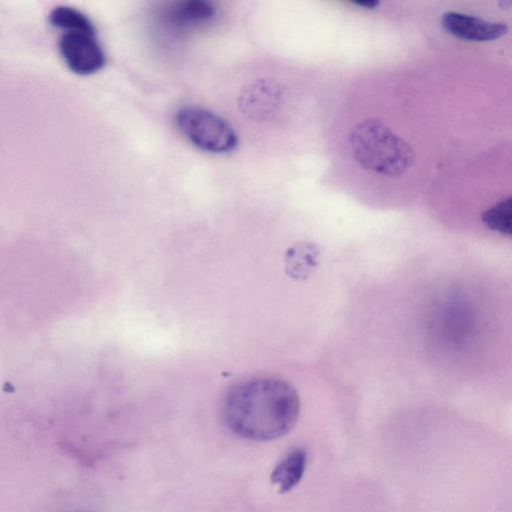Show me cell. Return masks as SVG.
Wrapping results in <instances>:
<instances>
[{
  "mask_svg": "<svg viewBox=\"0 0 512 512\" xmlns=\"http://www.w3.org/2000/svg\"><path fill=\"white\" fill-rule=\"evenodd\" d=\"M299 413L296 389L276 377H256L234 385L221 405L226 427L237 436L253 441L286 435L296 424Z\"/></svg>",
  "mask_w": 512,
  "mask_h": 512,
  "instance_id": "6da1fadb",
  "label": "cell"
},
{
  "mask_svg": "<svg viewBox=\"0 0 512 512\" xmlns=\"http://www.w3.org/2000/svg\"><path fill=\"white\" fill-rule=\"evenodd\" d=\"M175 121L180 132L203 151L224 154L238 145L237 134L229 123L205 108L182 107L177 111Z\"/></svg>",
  "mask_w": 512,
  "mask_h": 512,
  "instance_id": "7a4b0ae2",
  "label": "cell"
},
{
  "mask_svg": "<svg viewBox=\"0 0 512 512\" xmlns=\"http://www.w3.org/2000/svg\"><path fill=\"white\" fill-rule=\"evenodd\" d=\"M59 51L68 68L78 75L95 74L105 65V54L92 33L66 32L59 40Z\"/></svg>",
  "mask_w": 512,
  "mask_h": 512,
  "instance_id": "3957f363",
  "label": "cell"
},
{
  "mask_svg": "<svg viewBox=\"0 0 512 512\" xmlns=\"http://www.w3.org/2000/svg\"><path fill=\"white\" fill-rule=\"evenodd\" d=\"M280 101V87L273 81L261 79L249 84L242 90L238 106L245 117L264 121L274 115Z\"/></svg>",
  "mask_w": 512,
  "mask_h": 512,
  "instance_id": "277c9868",
  "label": "cell"
},
{
  "mask_svg": "<svg viewBox=\"0 0 512 512\" xmlns=\"http://www.w3.org/2000/svg\"><path fill=\"white\" fill-rule=\"evenodd\" d=\"M443 28L456 38L486 42L501 38L508 32V26L503 22H490L471 15L447 12L443 14Z\"/></svg>",
  "mask_w": 512,
  "mask_h": 512,
  "instance_id": "5b68a950",
  "label": "cell"
},
{
  "mask_svg": "<svg viewBox=\"0 0 512 512\" xmlns=\"http://www.w3.org/2000/svg\"><path fill=\"white\" fill-rule=\"evenodd\" d=\"M215 14L216 6L212 0H172L164 9V19L178 28L205 24Z\"/></svg>",
  "mask_w": 512,
  "mask_h": 512,
  "instance_id": "8992f818",
  "label": "cell"
},
{
  "mask_svg": "<svg viewBox=\"0 0 512 512\" xmlns=\"http://www.w3.org/2000/svg\"><path fill=\"white\" fill-rule=\"evenodd\" d=\"M320 249L311 242H299L290 246L284 254L286 274L296 280L308 279L319 265Z\"/></svg>",
  "mask_w": 512,
  "mask_h": 512,
  "instance_id": "52a82bcc",
  "label": "cell"
},
{
  "mask_svg": "<svg viewBox=\"0 0 512 512\" xmlns=\"http://www.w3.org/2000/svg\"><path fill=\"white\" fill-rule=\"evenodd\" d=\"M307 460V450L295 448L276 464L271 474V482L278 486L280 493L290 491L301 481Z\"/></svg>",
  "mask_w": 512,
  "mask_h": 512,
  "instance_id": "ba28073f",
  "label": "cell"
},
{
  "mask_svg": "<svg viewBox=\"0 0 512 512\" xmlns=\"http://www.w3.org/2000/svg\"><path fill=\"white\" fill-rule=\"evenodd\" d=\"M54 27L64 29L66 32H84L95 34V27L89 18L79 10L68 7H55L48 16Z\"/></svg>",
  "mask_w": 512,
  "mask_h": 512,
  "instance_id": "9c48e42d",
  "label": "cell"
},
{
  "mask_svg": "<svg viewBox=\"0 0 512 512\" xmlns=\"http://www.w3.org/2000/svg\"><path fill=\"white\" fill-rule=\"evenodd\" d=\"M349 1L358 6L366 8V9H374L380 3V0H349Z\"/></svg>",
  "mask_w": 512,
  "mask_h": 512,
  "instance_id": "30bf717a",
  "label": "cell"
}]
</instances>
